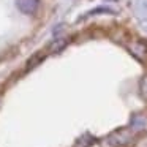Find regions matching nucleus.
<instances>
[{"label": "nucleus", "mask_w": 147, "mask_h": 147, "mask_svg": "<svg viewBox=\"0 0 147 147\" xmlns=\"http://www.w3.org/2000/svg\"><path fill=\"white\" fill-rule=\"evenodd\" d=\"M128 49H130L131 54H133L134 57H138L139 60H147V45L144 41L136 40V41H133V43H128Z\"/></svg>", "instance_id": "7ed1b4c3"}, {"label": "nucleus", "mask_w": 147, "mask_h": 147, "mask_svg": "<svg viewBox=\"0 0 147 147\" xmlns=\"http://www.w3.org/2000/svg\"><path fill=\"white\" fill-rule=\"evenodd\" d=\"M136 141V136L131 133L127 128H120V130H115L106 138V146L109 147H130L131 144Z\"/></svg>", "instance_id": "f257e3e1"}, {"label": "nucleus", "mask_w": 147, "mask_h": 147, "mask_svg": "<svg viewBox=\"0 0 147 147\" xmlns=\"http://www.w3.org/2000/svg\"><path fill=\"white\" fill-rule=\"evenodd\" d=\"M43 59H45V52H36V54H33L32 57L29 59V60H27V67H26V70L29 71V70H32V68H35L36 65H40V62L43 60Z\"/></svg>", "instance_id": "423d86ee"}, {"label": "nucleus", "mask_w": 147, "mask_h": 147, "mask_svg": "<svg viewBox=\"0 0 147 147\" xmlns=\"http://www.w3.org/2000/svg\"><path fill=\"white\" fill-rule=\"evenodd\" d=\"M128 130H130L136 138L147 134V114H144V112H138V114H134L133 117L130 119Z\"/></svg>", "instance_id": "f03ea898"}, {"label": "nucleus", "mask_w": 147, "mask_h": 147, "mask_svg": "<svg viewBox=\"0 0 147 147\" xmlns=\"http://www.w3.org/2000/svg\"><path fill=\"white\" fill-rule=\"evenodd\" d=\"M139 93L144 100H147V74L142 76V79H141V82H139Z\"/></svg>", "instance_id": "6e6552de"}, {"label": "nucleus", "mask_w": 147, "mask_h": 147, "mask_svg": "<svg viewBox=\"0 0 147 147\" xmlns=\"http://www.w3.org/2000/svg\"><path fill=\"white\" fill-rule=\"evenodd\" d=\"M67 45H68V38H67V36H63V38H57V40H54V41L49 45L48 51L51 52V54H57V52L63 51V49L67 48Z\"/></svg>", "instance_id": "39448f33"}, {"label": "nucleus", "mask_w": 147, "mask_h": 147, "mask_svg": "<svg viewBox=\"0 0 147 147\" xmlns=\"http://www.w3.org/2000/svg\"><path fill=\"white\" fill-rule=\"evenodd\" d=\"M93 141H95V139H93L90 134H84V136H81L79 139L74 142L73 147H90L93 144Z\"/></svg>", "instance_id": "0eeeda50"}, {"label": "nucleus", "mask_w": 147, "mask_h": 147, "mask_svg": "<svg viewBox=\"0 0 147 147\" xmlns=\"http://www.w3.org/2000/svg\"><path fill=\"white\" fill-rule=\"evenodd\" d=\"M16 5L24 14H33L38 10L40 0H16Z\"/></svg>", "instance_id": "20e7f679"}]
</instances>
